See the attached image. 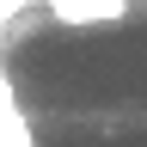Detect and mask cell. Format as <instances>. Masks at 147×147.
Instances as JSON below:
<instances>
[{"label": "cell", "mask_w": 147, "mask_h": 147, "mask_svg": "<svg viewBox=\"0 0 147 147\" xmlns=\"http://www.w3.org/2000/svg\"><path fill=\"white\" fill-rule=\"evenodd\" d=\"M129 12H135V0H55V6H43V18H55V25H117Z\"/></svg>", "instance_id": "1"}]
</instances>
